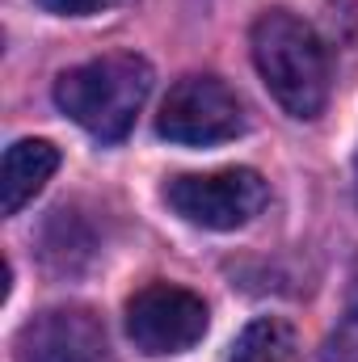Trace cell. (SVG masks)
Here are the masks:
<instances>
[{
	"instance_id": "cell-1",
	"label": "cell",
	"mask_w": 358,
	"mask_h": 362,
	"mask_svg": "<svg viewBox=\"0 0 358 362\" xmlns=\"http://www.w3.org/2000/svg\"><path fill=\"white\" fill-rule=\"evenodd\" d=\"M148 93H152V64L144 55L118 51L68 68L55 81V105L89 135L114 144L135 127V114L144 110Z\"/></svg>"
},
{
	"instance_id": "cell-2",
	"label": "cell",
	"mask_w": 358,
	"mask_h": 362,
	"mask_svg": "<svg viewBox=\"0 0 358 362\" xmlns=\"http://www.w3.org/2000/svg\"><path fill=\"white\" fill-rule=\"evenodd\" d=\"M253 64L270 97L291 118H316L329 101V59L321 38L291 13L270 8L253 21Z\"/></svg>"
},
{
	"instance_id": "cell-3",
	"label": "cell",
	"mask_w": 358,
	"mask_h": 362,
	"mask_svg": "<svg viewBox=\"0 0 358 362\" xmlns=\"http://www.w3.org/2000/svg\"><path fill=\"white\" fill-rule=\"evenodd\" d=\"M245 131V105L219 76H185L178 81L161 114H156V135L185 148H207V144H228Z\"/></svg>"
},
{
	"instance_id": "cell-4",
	"label": "cell",
	"mask_w": 358,
	"mask_h": 362,
	"mask_svg": "<svg viewBox=\"0 0 358 362\" xmlns=\"http://www.w3.org/2000/svg\"><path fill=\"white\" fill-rule=\"evenodd\" d=\"M165 202L194 228L232 232V228H245L266 206V181L253 169L185 173L165 185Z\"/></svg>"
},
{
	"instance_id": "cell-5",
	"label": "cell",
	"mask_w": 358,
	"mask_h": 362,
	"mask_svg": "<svg viewBox=\"0 0 358 362\" xmlns=\"http://www.w3.org/2000/svg\"><path fill=\"white\" fill-rule=\"evenodd\" d=\"M127 333L144 354H181L207 333V303L173 282H152L127 303Z\"/></svg>"
},
{
	"instance_id": "cell-6",
	"label": "cell",
	"mask_w": 358,
	"mask_h": 362,
	"mask_svg": "<svg viewBox=\"0 0 358 362\" xmlns=\"http://www.w3.org/2000/svg\"><path fill=\"white\" fill-rule=\"evenodd\" d=\"M17 362H110L105 325L89 308H47L21 325Z\"/></svg>"
},
{
	"instance_id": "cell-7",
	"label": "cell",
	"mask_w": 358,
	"mask_h": 362,
	"mask_svg": "<svg viewBox=\"0 0 358 362\" xmlns=\"http://www.w3.org/2000/svg\"><path fill=\"white\" fill-rule=\"evenodd\" d=\"M59 169V148L47 139H17L4 152L0 165V206L4 215H17Z\"/></svg>"
},
{
	"instance_id": "cell-8",
	"label": "cell",
	"mask_w": 358,
	"mask_h": 362,
	"mask_svg": "<svg viewBox=\"0 0 358 362\" xmlns=\"http://www.w3.org/2000/svg\"><path fill=\"white\" fill-rule=\"evenodd\" d=\"M299 358V337L287 320L262 316L253 325H245V333L232 341L228 362H295Z\"/></svg>"
},
{
	"instance_id": "cell-9",
	"label": "cell",
	"mask_w": 358,
	"mask_h": 362,
	"mask_svg": "<svg viewBox=\"0 0 358 362\" xmlns=\"http://www.w3.org/2000/svg\"><path fill=\"white\" fill-rule=\"evenodd\" d=\"M325 358L329 362H358V291L350 295L337 329L329 333V346H325Z\"/></svg>"
},
{
	"instance_id": "cell-10",
	"label": "cell",
	"mask_w": 358,
	"mask_h": 362,
	"mask_svg": "<svg viewBox=\"0 0 358 362\" xmlns=\"http://www.w3.org/2000/svg\"><path fill=\"white\" fill-rule=\"evenodd\" d=\"M47 13H59V17H93V13H105V8H122L131 0H38Z\"/></svg>"
}]
</instances>
